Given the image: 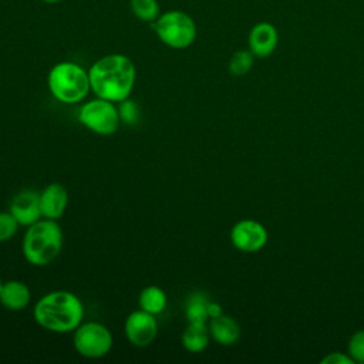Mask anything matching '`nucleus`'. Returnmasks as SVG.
I'll return each instance as SVG.
<instances>
[{"label":"nucleus","mask_w":364,"mask_h":364,"mask_svg":"<svg viewBox=\"0 0 364 364\" xmlns=\"http://www.w3.org/2000/svg\"><path fill=\"white\" fill-rule=\"evenodd\" d=\"M90 87L100 98L121 102L129 98L136 78L132 60L124 54H108L98 58L90 68Z\"/></svg>","instance_id":"nucleus-1"},{"label":"nucleus","mask_w":364,"mask_h":364,"mask_svg":"<svg viewBox=\"0 0 364 364\" xmlns=\"http://www.w3.org/2000/svg\"><path fill=\"white\" fill-rule=\"evenodd\" d=\"M36 323L53 333L74 331L82 321V301L71 291L54 290L44 294L34 306Z\"/></svg>","instance_id":"nucleus-2"},{"label":"nucleus","mask_w":364,"mask_h":364,"mask_svg":"<svg viewBox=\"0 0 364 364\" xmlns=\"http://www.w3.org/2000/svg\"><path fill=\"white\" fill-rule=\"evenodd\" d=\"M63 230L57 220L41 218L27 226L23 237L21 250L24 259L34 266L51 263L61 252Z\"/></svg>","instance_id":"nucleus-3"},{"label":"nucleus","mask_w":364,"mask_h":364,"mask_svg":"<svg viewBox=\"0 0 364 364\" xmlns=\"http://www.w3.org/2000/svg\"><path fill=\"white\" fill-rule=\"evenodd\" d=\"M47 85L51 95L64 104L82 101L91 90L88 71L73 61L57 63L48 73Z\"/></svg>","instance_id":"nucleus-4"},{"label":"nucleus","mask_w":364,"mask_h":364,"mask_svg":"<svg viewBox=\"0 0 364 364\" xmlns=\"http://www.w3.org/2000/svg\"><path fill=\"white\" fill-rule=\"evenodd\" d=\"M151 24L158 38L171 48H188L196 38V24L193 18L182 10L165 11Z\"/></svg>","instance_id":"nucleus-5"},{"label":"nucleus","mask_w":364,"mask_h":364,"mask_svg":"<svg viewBox=\"0 0 364 364\" xmlns=\"http://www.w3.org/2000/svg\"><path fill=\"white\" fill-rule=\"evenodd\" d=\"M77 118L85 128L100 135H112L121 122L118 107L112 101L100 97L82 104Z\"/></svg>","instance_id":"nucleus-6"},{"label":"nucleus","mask_w":364,"mask_h":364,"mask_svg":"<svg viewBox=\"0 0 364 364\" xmlns=\"http://www.w3.org/2000/svg\"><path fill=\"white\" fill-rule=\"evenodd\" d=\"M112 334L107 326L97 321L81 323L74 330V348L85 358H101L112 347Z\"/></svg>","instance_id":"nucleus-7"},{"label":"nucleus","mask_w":364,"mask_h":364,"mask_svg":"<svg viewBox=\"0 0 364 364\" xmlns=\"http://www.w3.org/2000/svg\"><path fill=\"white\" fill-rule=\"evenodd\" d=\"M124 331L131 344L136 347H146L158 334V323L154 314L139 309L128 314L125 318Z\"/></svg>","instance_id":"nucleus-8"},{"label":"nucleus","mask_w":364,"mask_h":364,"mask_svg":"<svg viewBox=\"0 0 364 364\" xmlns=\"http://www.w3.org/2000/svg\"><path fill=\"white\" fill-rule=\"evenodd\" d=\"M230 240L237 250L253 253L266 245L267 232L262 223L252 219H243L233 225L230 230Z\"/></svg>","instance_id":"nucleus-9"},{"label":"nucleus","mask_w":364,"mask_h":364,"mask_svg":"<svg viewBox=\"0 0 364 364\" xmlns=\"http://www.w3.org/2000/svg\"><path fill=\"white\" fill-rule=\"evenodd\" d=\"M9 212L16 218L18 225L30 226L43 218L40 208V193L33 189L18 192L10 203Z\"/></svg>","instance_id":"nucleus-10"},{"label":"nucleus","mask_w":364,"mask_h":364,"mask_svg":"<svg viewBox=\"0 0 364 364\" xmlns=\"http://www.w3.org/2000/svg\"><path fill=\"white\" fill-rule=\"evenodd\" d=\"M279 43V33L276 27L267 21L257 23L252 27L247 38L249 50L255 57L264 58L270 55Z\"/></svg>","instance_id":"nucleus-11"},{"label":"nucleus","mask_w":364,"mask_h":364,"mask_svg":"<svg viewBox=\"0 0 364 364\" xmlns=\"http://www.w3.org/2000/svg\"><path fill=\"white\" fill-rule=\"evenodd\" d=\"M68 205V192L67 189L57 182L48 183L41 192H40V208L41 215L46 219L58 220Z\"/></svg>","instance_id":"nucleus-12"},{"label":"nucleus","mask_w":364,"mask_h":364,"mask_svg":"<svg viewBox=\"0 0 364 364\" xmlns=\"http://www.w3.org/2000/svg\"><path fill=\"white\" fill-rule=\"evenodd\" d=\"M31 291L28 286L20 280H9L1 284L0 303L4 309L18 311L28 306Z\"/></svg>","instance_id":"nucleus-13"},{"label":"nucleus","mask_w":364,"mask_h":364,"mask_svg":"<svg viewBox=\"0 0 364 364\" xmlns=\"http://www.w3.org/2000/svg\"><path fill=\"white\" fill-rule=\"evenodd\" d=\"M208 327H209L210 337L222 346H232L239 340V336H240L239 324L230 316L220 314L215 318H210V323Z\"/></svg>","instance_id":"nucleus-14"},{"label":"nucleus","mask_w":364,"mask_h":364,"mask_svg":"<svg viewBox=\"0 0 364 364\" xmlns=\"http://www.w3.org/2000/svg\"><path fill=\"white\" fill-rule=\"evenodd\" d=\"M209 327L206 323H189L182 333L181 341L189 353H200L209 344Z\"/></svg>","instance_id":"nucleus-15"},{"label":"nucleus","mask_w":364,"mask_h":364,"mask_svg":"<svg viewBox=\"0 0 364 364\" xmlns=\"http://www.w3.org/2000/svg\"><path fill=\"white\" fill-rule=\"evenodd\" d=\"M168 299H166V293L164 289H161L159 286H146L138 297V304L139 309L144 311H148L154 316L162 313L166 307Z\"/></svg>","instance_id":"nucleus-16"},{"label":"nucleus","mask_w":364,"mask_h":364,"mask_svg":"<svg viewBox=\"0 0 364 364\" xmlns=\"http://www.w3.org/2000/svg\"><path fill=\"white\" fill-rule=\"evenodd\" d=\"M210 299L202 293L195 291L186 299L185 304V317L189 323H206L209 320L208 304Z\"/></svg>","instance_id":"nucleus-17"},{"label":"nucleus","mask_w":364,"mask_h":364,"mask_svg":"<svg viewBox=\"0 0 364 364\" xmlns=\"http://www.w3.org/2000/svg\"><path fill=\"white\" fill-rule=\"evenodd\" d=\"M129 9L138 20L146 23H154L161 14L156 0H129Z\"/></svg>","instance_id":"nucleus-18"},{"label":"nucleus","mask_w":364,"mask_h":364,"mask_svg":"<svg viewBox=\"0 0 364 364\" xmlns=\"http://www.w3.org/2000/svg\"><path fill=\"white\" fill-rule=\"evenodd\" d=\"M253 57L255 55L250 50H239L233 53L228 63L229 73L235 77H242L247 74L253 67Z\"/></svg>","instance_id":"nucleus-19"},{"label":"nucleus","mask_w":364,"mask_h":364,"mask_svg":"<svg viewBox=\"0 0 364 364\" xmlns=\"http://www.w3.org/2000/svg\"><path fill=\"white\" fill-rule=\"evenodd\" d=\"M118 114H119V119L124 122V124H128V125H135L138 124L139 121V107L135 101L127 98L121 102H118Z\"/></svg>","instance_id":"nucleus-20"},{"label":"nucleus","mask_w":364,"mask_h":364,"mask_svg":"<svg viewBox=\"0 0 364 364\" xmlns=\"http://www.w3.org/2000/svg\"><path fill=\"white\" fill-rule=\"evenodd\" d=\"M18 222L10 212H0V243L10 240L18 229Z\"/></svg>","instance_id":"nucleus-21"},{"label":"nucleus","mask_w":364,"mask_h":364,"mask_svg":"<svg viewBox=\"0 0 364 364\" xmlns=\"http://www.w3.org/2000/svg\"><path fill=\"white\" fill-rule=\"evenodd\" d=\"M350 357L355 361L364 363V330L354 333L348 341Z\"/></svg>","instance_id":"nucleus-22"},{"label":"nucleus","mask_w":364,"mask_h":364,"mask_svg":"<svg viewBox=\"0 0 364 364\" xmlns=\"http://www.w3.org/2000/svg\"><path fill=\"white\" fill-rule=\"evenodd\" d=\"M354 360L351 357H347V355L340 354V353H333V354H330V355H327L326 358L321 360L323 364H327V363H330V364H350Z\"/></svg>","instance_id":"nucleus-23"},{"label":"nucleus","mask_w":364,"mask_h":364,"mask_svg":"<svg viewBox=\"0 0 364 364\" xmlns=\"http://www.w3.org/2000/svg\"><path fill=\"white\" fill-rule=\"evenodd\" d=\"M208 314H209V318H215V317H218V316H220V314H223L222 313V307H220V304L219 303H216V301H209V304H208Z\"/></svg>","instance_id":"nucleus-24"},{"label":"nucleus","mask_w":364,"mask_h":364,"mask_svg":"<svg viewBox=\"0 0 364 364\" xmlns=\"http://www.w3.org/2000/svg\"><path fill=\"white\" fill-rule=\"evenodd\" d=\"M44 3H58V1H61V0H43Z\"/></svg>","instance_id":"nucleus-25"},{"label":"nucleus","mask_w":364,"mask_h":364,"mask_svg":"<svg viewBox=\"0 0 364 364\" xmlns=\"http://www.w3.org/2000/svg\"><path fill=\"white\" fill-rule=\"evenodd\" d=\"M1 284H3V282H1V279H0V289H1Z\"/></svg>","instance_id":"nucleus-26"}]
</instances>
